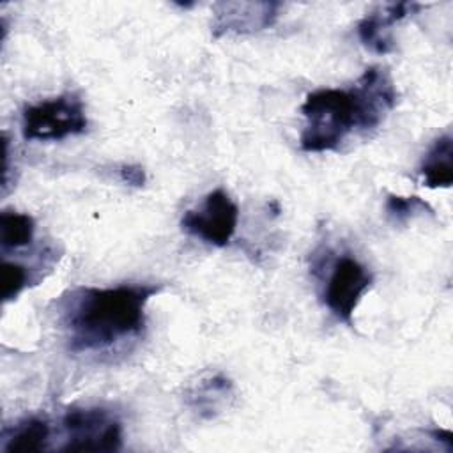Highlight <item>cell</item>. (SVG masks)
<instances>
[{
    "mask_svg": "<svg viewBox=\"0 0 453 453\" xmlns=\"http://www.w3.org/2000/svg\"><path fill=\"white\" fill-rule=\"evenodd\" d=\"M395 104L393 80L380 67H368L350 88L313 90L301 104L306 124L299 145L304 152L334 150L350 131L377 127Z\"/></svg>",
    "mask_w": 453,
    "mask_h": 453,
    "instance_id": "cell-1",
    "label": "cell"
},
{
    "mask_svg": "<svg viewBox=\"0 0 453 453\" xmlns=\"http://www.w3.org/2000/svg\"><path fill=\"white\" fill-rule=\"evenodd\" d=\"M157 292L156 285L74 290L62 311L69 349L73 352L99 350L140 333L145 326V306Z\"/></svg>",
    "mask_w": 453,
    "mask_h": 453,
    "instance_id": "cell-2",
    "label": "cell"
},
{
    "mask_svg": "<svg viewBox=\"0 0 453 453\" xmlns=\"http://www.w3.org/2000/svg\"><path fill=\"white\" fill-rule=\"evenodd\" d=\"M87 129L85 106L80 96L67 92L25 106L21 134L25 140H64Z\"/></svg>",
    "mask_w": 453,
    "mask_h": 453,
    "instance_id": "cell-3",
    "label": "cell"
},
{
    "mask_svg": "<svg viewBox=\"0 0 453 453\" xmlns=\"http://www.w3.org/2000/svg\"><path fill=\"white\" fill-rule=\"evenodd\" d=\"M62 451H117L122 448V425L103 407H71L64 418Z\"/></svg>",
    "mask_w": 453,
    "mask_h": 453,
    "instance_id": "cell-4",
    "label": "cell"
},
{
    "mask_svg": "<svg viewBox=\"0 0 453 453\" xmlns=\"http://www.w3.org/2000/svg\"><path fill=\"white\" fill-rule=\"evenodd\" d=\"M239 221V207L221 188L205 195L198 209H189L180 219V226L189 235L207 244L223 248L230 244Z\"/></svg>",
    "mask_w": 453,
    "mask_h": 453,
    "instance_id": "cell-5",
    "label": "cell"
},
{
    "mask_svg": "<svg viewBox=\"0 0 453 453\" xmlns=\"http://www.w3.org/2000/svg\"><path fill=\"white\" fill-rule=\"evenodd\" d=\"M372 281L373 276L366 265L350 255H342L331 267L324 290V303L338 320L352 324L354 310L365 292L372 287Z\"/></svg>",
    "mask_w": 453,
    "mask_h": 453,
    "instance_id": "cell-6",
    "label": "cell"
},
{
    "mask_svg": "<svg viewBox=\"0 0 453 453\" xmlns=\"http://www.w3.org/2000/svg\"><path fill=\"white\" fill-rule=\"evenodd\" d=\"M278 9V2H218L212 7L211 32L214 37L260 32L274 25Z\"/></svg>",
    "mask_w": 453,
    "mask_h": 453,
    "instance_id": "cell-7",
    "label": "cell"
},
{
    "mask_svg": "<svg viewBox=\"0 0 453 453\" xmlns=\"http://www.w3.org/2000/svg\"><path fill=\"white\" fill-rule=\"evenodd\" d=\"M423 5L418 2H396L389 4L380 11L366 14L356 27L359 41L373 53L386 55L393 51L395 41L391 37V25L421 11Z\"/></svg>",
    "mask_w": 453,
    "mask_h": 453,
    "instance_id": "cell-8",
    "label": "cell"
},
{
    "mask_svg": "<svg viewBox=\"0 0 453 453\" xmlns=\"http://www.w3.org/2000/svg\"><path fill=\"white\" fill-rule=\"evenodd\" d=\"M419 173L428 188H449L453 184V138L439 136L425 154Z\"/></svg>",
    "mask_w": 453,
    "mask_h": 453,
    "instance_id": "cell-9",
    "label": "cell"
},
{
    "mask_svg": "<svg viewBox=\"0 0 453 453\" xmlns=\"http://www.w3.org/2000/svg\"><path fill=\"white\" fill-rule=\"evenodd\" d=\"M232 382L226 377L216 373L205 380H200L189 391V403L200 416L211 418L219 412L221 405L226 403V400L232 396Z\"/></svg>",
    "mask_w": 453,
    "mask_h": 453,
    "instance_id": "cell-10",
    "label": "cell"
},
{
    "mask_svg": "<svg viewBox=\"0 0 453 453\" xmlns=\"http://www.w3.org/2000/svg\"><path fill=\"white\" fill-rule=\"evenodd\" d=\"M50 439V425L41 418H27L14 425L5 437L4 451L7 453H32L46 449Z\"/></svg>",
    "mask_w": 453,
    "mask_h": 453,
    "instance_id": "cell-11",
    "label": "cell"
},
{
    "mask_svg": "<svg viewBox=\"0 0 453 453\" xmlns=\"http://www.w3.org/2000/svg\"><path fill=\"white\" fill-rule=\"evenodd\" d=\"M35 232V223L32 216L4 211L0 214V244L4 250H18L32 242Z\"/></svg>",
    "mask_w": 453,
    "mask_h": 453,
    "instance_id": "cell-12",
    "label": "cell"
},
{
    "mask_svg": "<svg viewBox=\"0 0 453 453\" xmlns=\"http://www.w3.org/2000/svg\"><path fill=\"white\" fill-rule=\"evenodd\" d=\"M2 278V299L12 301L19 296V292L28 285V269L18 262L4 260L0 269Z\"/></svg>",
    "mask_w": 453,
    "mask_h": 453,
    "instance_id": "cell-13",
    "label": "cell"
},
{
    "mask_svg": "<svg viewBox=\"0 0 453 453\" xmlns=\"http://www.w3.org/2000/svg\"><path fill=\"white\" fill-rule=\"evenodd\" d=\"M432 212V207L419 196H402V195H388L386 200V212L398 223L407 221L409 218L416 216L418 212Z\"/></svg>",
    "mask_w": 453,
    "mask_h": 453,
    "instance_id": "cell-14",
    "label": "cell"
},
{
    "mask_svg": "<svg viewBox=\"0 0 453 453\" xmlns=\"http://www.w3.org/2000/svg\"><path fill=\"white\" fill-rule=\"evenodd\" d=\"M119 175L122 179V182L134 186V188H142L145 184V170L140 165H122L119 168Z\"/></svg>",
    "mask_w": 453,
    "mask_h": 453,
    "instance_id": "cell-15",
    "label": "cell"
}]
</instances>
